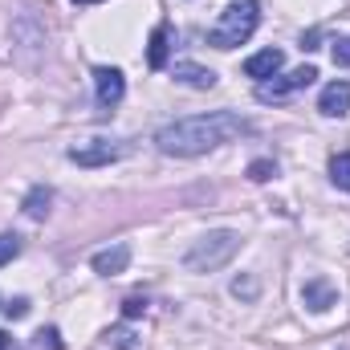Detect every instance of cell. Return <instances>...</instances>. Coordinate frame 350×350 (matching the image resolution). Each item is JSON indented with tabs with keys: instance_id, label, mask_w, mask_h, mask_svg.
Instances as JSON below:
<instances>
[{
	"instance_id": "cell-9",
	"label": "cell",
	"mask_w": 350,
	"mask_h": 350,
	"mask_svg": "<svg viewBox=\"0 0 350 350\" xmlns=\"http://www.w3.org/2000/svg\"><path fill=\"white\" fill-rule=\"evenodd\" d=\"M318 110L326 118H342L350 110V82H330V86L322 90V98H318Z\"/></svg>"
},
{
	"instance_id": "cell-12",
	"label": "cell",
	"mask_w": 350,
	"mask_h": 350,
	"mask_svg": "<svg viewBox=\"0 0 350 350\" xmlns=\"http://www.w3.org/2000/svg\"><path fill=\"white\" fill-rule=\"evenodd\" d=\"M167 49H172V25H155L151 29V41H147V66L151 70H163L167 66Z\"/></svg>"
},
{
	"instance_id": "cell-8",
	"label": "cell",
	"mask_w": 350,
	"mask_h": 350,
	"mask_svg": "<svg viewBox=\"0 0 350 350\" xmlns=\"http://www.w3.org/2000/svg\"><path fill=\"white\" fill-rule=\"evenodd\" d=\"M281 66H285V53H281V49H261V53H253V57L245 62V74L257 78V82H269V78L281 74Z\"/></svg>"
},
{
	"instance_id": "cell-18",
	"label": "cell",
	"mask_w": 350,
	"mask_h": 350,
	"mask_svg": "<svg viewBox=\"0 0 350 350\" xmlns=\"http://www.w3.org/2000/svg\"><path fill=\"white\" fill-rule=\"evenodd\" d=\"M143 314H147V297H139V293H135V297H126V301H122V318H126V322H131V318H143Z\"/></svg>"
},
{
	"instance_id": "cell-21",
	"label": "cell",
	"mask_w": 350,
	"mask_h": 350,
	"mask_svg": "<svg viewBox=\"0 0 350 350\" xmlns=\"http://www.w3.org/2000/svg\"><path fill=\"white\" fill-rule=\"evenodd\" d=\"M330 53H334V66H342V70H347V66H350V37H338Z\"/></svg>"
},
{
	"instance_id": "cell-22",
	"label": "cell",
	"mask_w": 350,
	"mask_h": 350,
	"mask_svg": "<svg viewBox=\"0 0 350 350\" xmlns=\"http://www.w3.org/2000/svg\"><path fill=\"white\" fill-rule=\"evenodd\" d=\"M4 314H8V318H25V314H29V301H25V297H16L12 306H4Z\"/></svg>"
},
{
	"instance_id": "cell-15",
	"label": "cell",
	"mask_w": 350,
	"mask_h": 350,
	"mask_svg": "<svg viewBox=\"0 0 350 350\" xmlns=\"http://www.w3.org/2000/svg\"><path fill=\"white\" fill-rule=\"evenodd\" d=\"M330 179H334V187L350 191V151H338V155L330 159Z\"/></svg>"
},
{
	"instance_id": "cell-23",
	"label": "cell",
	"mask_w": 350,
	"mask_h": 350,
	"mask_svg": "<svg viewBox=\"0 0 350 350\" xmlns=\"http://www.w3.org/2000/svg\"><path fill=\"white\" fill-rule=\"evenodd\" d=\"M318 37H322V33H318V29H310V33L301 37V49H318Z\"/></svg>"
},
{
	"instance_id": "cell-2",
	"label": "cell",
	"mask_w": 350,
	"mask_h": 350,
	"mask_svg": "<svg viewBox=\"0 0 350 350\" xmlns=\"http://www.w3.org/2000/svg\"><path fill=\"white\" fill-rule=\"evenodd\" d=\"M257 21H261V4H257V0H232V4L220 12V21L208 29V45H216V49H237V45H245V41L257 33Z\"/></svg>"
},
{
	"instance_id": "cell-5",
	"label": "cell",
	"mask_w": 350,
	"mask_h": 350,
	"mask_svg": "<svg viewBox=\"0 0 350 350\" xmlns=\"http://www.w3.org/2000/svg\"><path fill=\"white\" fill-rule=\"evenodd\" d=\"M66 155H70L78 167H106V163L122 159V155H126V147H122V143H110V139H90V143L70 147Z\"/></svg>"
},
{
	"instance_id": "cell-11",
	"label": "cell",
	"mask_w": 350,
	"mask_h": 350,
	"mask_svg": "<svg viewBox=\"0 0 350 350\" xmlns=\"http://www.w3.org/2000/svg\"><path fill=\"white\" fill-rule=\"evenodd\" d=\"M172 78L175 82H183V86H191V90H212L216 86V74L204 70V66H196V62H175Z\"/></svg>"
},
{
	"instance_id": "cell-24",
	"label": "cell",
	"mask_w": 350,
	"mask_h": 350,
	"mask_svg": "<svg viewBox=\"0 0 350 350\" xmlns=\"http://www.w3.org/2000/svg\"><path fill=\"white\" fill-rule=\"evenodd\" d=\"M0 350H8V334L4 330H0Z\"/></svg>"
},
{
	"instance_id": "cell-6",
	"label": "cell",
	"mask_w": 350,
	"mask_h": 350,
	"mask_svg": "<svg viewBox=\"0 0 350 350\" xmlns=\"http://www.w3.org/2000/svg\"><path fill=\"white\" fill-rule=\"evenodd\" d=\"M94 90H98V106H102V110H114V106L122 102V94H126V78H122V70H114V66H98V70H94Z\"/></svg>"
},
{
	"instance_id": "cell-16",
	"label": "cell",
	"mask_w": 350,
	"mask_h": 350,
	"mask_svg": "<svg viewBox=\"0 0 350 350\" xmlns=\"http://www.w3.org/2000/svg\"><path fill=\"white\" fill-rule=\"evenodd\" d=\"M273 175H277V163H273V159H253V163H249V179H253V183H269Z\"/></svg>"
},
{
	"instance_id": "cell-14",
	"label": "cell",
	"mask_w": 350,
	"mask_h": 350,
	"mask_svg": "<svg viewBox=\"0 0 350 350\" xmlns=\"http://www.w3.org/2000/svg\"><path fill=\"white\" fill-rule=\"evenodd\" d=\"M102 338H106V347H114V350H135L139 347V334H135L131 326H114V330H106Z\"/></svg>"
},
{
	"instance_id": "cell-25",
	"label": "cell",
	"mask_w": 350,
	"mask_h": 350,
	"mask_svg": "<svg viewBox=\"0 0 350 350\" xmlns=\"http://www.w3.org/2000/svg\"><path fill=\"white\" fill-rule=\"evenodd\" d=\"M74 4H98V0H74Z\"/></svg>"
},
{
	"instance_id": "cell-17",
	"label": "cell",
	"mask_w": 350,
	"mask_h": 350,
	"mask_svg": "<svg viewBox=\"0 0 350 350\" xmlns=\"http://www.w3.org/2000/svg\"><path fill=\"white\" fill-rule=\"evenodd\" d=\"M21 253V237L16 232H0V265H8Z\"/></svg>"
},
{
	"instance_id": "cell-13",
	"label": "cell",
	"mask_w": 350,
	"mask_h": 350,
	"mask_svg": "<svg viewBox=\"0 0 350 350\" xmlns=\"http://www.w3.org/2000/svg\"><path fill=\"white\" fill-rule=\"evenodd\" d=\"M49 204H53V191H49V187H33L21 208H25L29 220H45V216H49Z\"/></svg>"
},
{
	"instance_id": "cell-7",
	"label": "cell",
	"mask_w": 350,
	"mask_h": 350,
	"mask_svg": "<svg viewBox=\"0 0 350 350\" xmlns=\"http://www.w3.org/2000/svg\"><path fill=\"white\" fill-rule=\"evenodd\" d=\"M301 301H306L314 314H326L330 306H338V289H334L326 277H310V281L301 285Z\"/></svg>"
},
{
	"instance_id": "cell-20",
	"label": "cell",
	"mask_w": 350,
	"mask_h": 350,
	"mask_svg": "<svg viewBox=\"0 0 350 350\" xmlns=\"http://www.w3.org/2000/svg\"><path fill=\"white\" fill-rule=\"evenodd\" d=\"M232 293L253 301V297H257V277H237V281H232Z\"/></svg>"
},
{
	"instance_id": "cell-3",
	"label": "cell",
	"mask_w": 350,
	"mask_h": 350,
	"mask_svg": "<svg viewBox=\"0 0 350 350\" xmlns=\"http://www.w3.org/2000/svg\"><path fill=\"white\" fill-rule=\"evenodd\" d=\"M237 249H241V237H237V232H228V228L208 232V237H200V241L183 253V269H187V273H212V269H220V265L232 261Z\"/></svg>"
},
{
	"instance_id": "cell-4",
	"label": "cell",
	"mask_w": 350,
	"mask_h": 350,
	"mask_svg": "<svg viewBox=\"0 0 350 350\" xmlns=\"http://www.w3.org/2000/svg\"><path fill=\"white\" fill-rule=\"evenodd\" d=\"M314 82H318V70H314V66H297V70H289V74H281V78H273V82H261V86H257V102H281V98L314 86Z\"/></svg>"
},
{
	"instance_id": "cell-19",
	"label": "cell",
	"mask_w": 350,
	"mask_h": 350,
	"mask_svg": "<svg viewBox=\"0 0 350 350\" xmlns=\"http://www.w3.org/2000/svg\"><path fill=\"white\" fill-rule=\"evenodd\" d=\"M37 347L41 350H62V334H57V326H45V330L37 334Z\"/></svg>"
},
{
	"instance_id": "cell-1",
	"label": "cell",
	"mask_w": 350,
	"mask_h": 350,
	"mask_svg": "<svg viewBox=\"0 0 350 350\" xmlns=\"http://www.w3.org/2000/svg\"><path fill=\"white\" fill-rule=\"evenodd\" d=\"M253 126L232 114V110H212V114H191V118H179V122H167L159 135H155V147L163 155H175V159H191V155H204L220 143H232L241 135H249Z\"/></svg>"
},
{
	"instance_id": "cell-10",
	"label": "cell",
	"mask_w": 350,
	"mask_h": 350,
	"mask_svg": "<svg viewBox=\"0 0 350 350\" xmlns=\"http://www.w3.org/2000/svg\"><path fill=\"white\" fill-rule=\"evenodd\" d=\"M126 265H131V245H114V249L94 253V273H102V277H118V273H126Z\"/></svg>"
}]
</instances>
